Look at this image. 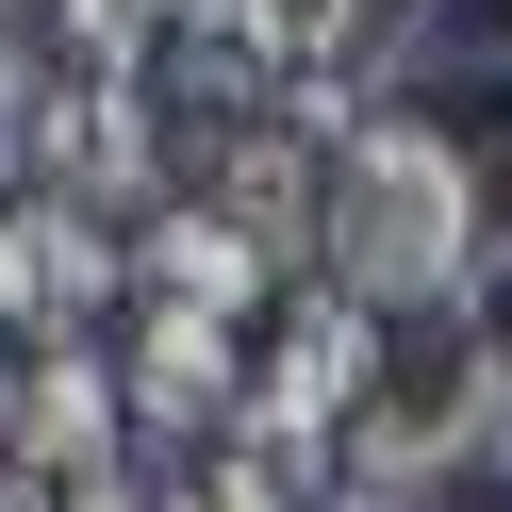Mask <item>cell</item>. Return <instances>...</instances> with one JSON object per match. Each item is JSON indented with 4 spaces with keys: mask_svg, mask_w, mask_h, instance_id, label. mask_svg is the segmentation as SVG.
Wrapping results in <instances>:
<instances>
[{
    "mask_svg": "<svg viewBox=\"0 0 512 512\" xmlns=\"http://www.w3.org/2000/svg\"><path fill=\"white\" fill-rule=\"evenodd\" d=\"M0 512H67V496H50V479H34V463H0Z\"/></svg>",
    "mask_w": 512,
    "mask_h": 512,
    "instance_id": "30bf717a",
    "label": "cell"
},
{
    "mask_svg": "<svg viewBox=\"0 0 512 512\" xmlns=\"http://www.w3.org/2000/svg\"><path fill=\"white\" fill-rule=\"evenodd\" d=\"M0 397H17V331H0Z\"/></svg>",
    "mask_w": 512,
    "mask_h": 512,
    "instance_id": "7c38bea8",
    "label": "cell"
},
{
    "mask_svg": "<svg viewBox=\"0 0 512 512\" xmlns=\"http://www.w3.org/2000/svg\"><path fill=\"white\" fill-rule=\"evenodd\" d=\"M166 512H314V496L265 463V446H199V463L166 479Z\"/></svg>",
    "mask_w": 512,
    "mask_h": 512,
    "instance_id": "ba28073f",
    "label": "cell"
},
{
    "mask_svg": "<svg viewBox=\"0 0 512 512\" xmlns=\"http://www.w3.org/2000/svg\"><path fill=\"white\" fill-rule=\"evenodd\" d=\"M67 512H166V496H149L133 463H100V479H67Z\"/></svg>",
    "mask_w": 512,
    "mask_h": 512,
    "instance_id": "9c48e42d",
    "label": "cell"
},
{
    "mask_svg": "<svg viewBox=\"0 0 512 512\" xmlns=\"http://www.w3.org/2000/svg\"><path fill=\"white\" fill-rule=\"evenodd\" d=\"M496 413H512V364L463 331V314H397V364H380V397L347 413L331 479L347 496H413L430 512V479H496Z\"/></svg>",
    "mask_w": 512,
    "mask_h": 512,
    "instance_id": "7a4b0ae2",
    "label": "cell"
},
{
    "mask_svg": "<svg viewBox=\"0 0 512 512\" xmlns=\"http://www.w3.org/2000/svg\"><path fill=\"white\" fill-rule=\"evenodd\" d=\"M133 298V232L83 199H0V331L50 347V331H100Z\"/></svg>",
    "mask_w": 512,
    "mask_h": 512,
    "instance_id": "8992f818",
    "label": "cell"
},
{
    "mask_svg": "<svg viewBox=\"0 0 512 512\" xmlns=\"http://www.w3.org/2000/svg\"><path fill=\"white\" fill-rule=\"evenodd\" d=\"M496 479H512V413H496Z\"/></svg>",
    "mask_w": 512,
    "mask_h": 512,
    "instance_id": "4fadbf2b",
    "label": "cell"
},
{
    "mask_svg": "<svg viewBox=\"0 0 512 512\" xmlns=\"http://www.w3.org/2000/svg\"><path fill=\"white\" fill-rule=\"evenodd\" d=\"M133 298H182V314H232V331H248V314L281 298V265L199 199V182H182L166 215H133Z\"/></svg>",
    "mask_w": 512,
    "mask_h": 512,
    "instance_id": "52a82bcc",
    "label": "cell"
},
{
    "mask_svg": "<svg viewBox=\"0 0 512 512\" xmlns=\"http://www.w3.org/2000/svg\"><path fill=\"white\" fill-rule=\"evenodd\" d=\"M0 463H34L50 496H67V479H100V463H133V380H116V347H100V331L17 347V397H0Z\"/></svg>",
    "mask_w": 512,
    "mask_h": 512,
    "instance_id": "5b68a950",
    "label": "cell"
},
{
    "mask_svg": "<svg viewBox=\"0 0 512 512\" xmlns=\"http://www.w3.org/2000/svg\"><path fill=\"white\" fill-rule=\"evenodd\" d=\"M116 380H133V430H149V446H232V430H248V380H265V347H248L232 314L133 298V331H116Z\"/></svg>",
    "mask_w": 512,
    "mask_h": 512,
    "instance_id": "277c9868",
    "label": "cell"
},
{
    "mask_svg": "<svg viewBox=\"0 0 512 512\" xmlns=\"http://www.w3.org/2000/svg\"><path fill=\"white\" fill-rule=\"evenodd\" d=\"M331 512H413V496H331Z\"/></svg>",
    "mask_w": 512,
    "mask_h": 512,
    "instance_id": "8fae6325",
    "label": "cell"
},
{
    "mask_svg": "<svg viewBox=\"0 0 512 512\" xmlns=\"http://www.w3.org/2000/svg\"><path fill=\"white\" fill-rule=\"evenodd\" d=\"M496 265V199H479V133L380 100L364 133H331V265L364 314H463Z\"/></svg>",
    "mask_w": 512,
    "mask_h": 512,
    "instance_id": "6da1fadb",
    "label": "cell"
},
{
    "mask_svg": "<svg viewBox=\"0 0 512 512\" xmlns=\"http://www.w3.org/2000/svg\"><path fill=\"white\" fill-rule=\"evenodd\" d=\"M380 364H397V314H364L347 281H298L281 331H265V380H248V430H232V446H265L281 479H314V463L347 446V413L380 397Z\"/></svg>",
    "mask_w": 512,
    "mask_h": 512,
    "instance_id": "3957f363",
    "label": "cell"
}]
</instances>
